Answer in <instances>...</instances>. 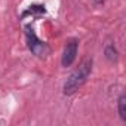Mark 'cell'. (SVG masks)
<instances>
[{
    "label": "cell",
    "instance_id": "obj_1",
    "mask_svg": "<svg viewBox=\"0 0 126 126\" xmlns=\"http://www.w3.org/2000/svg\"><path fill=\"white\" fill-rule=\"evenodd\" d=\"M92 65H94V61L91 58H86L80 62V65L68 76V79L65 80L64 86H62V92L64 95H73L76 94L88 80V77L92 73Z\"/></svg>",
    "mask_w": 126,
    "mask_h": 126
},
{
    "label": "cell",
    "instance_id": "obj_2",
    "mask_svg": "<svg viewBox=\"0 0 126 126\" xmlns=\"http://www.w3.org/2000/svg\"><path fill=\"white\" fill-rule=\"evenodd\" d=\"M25 37H27V46L31 50L33 55H36L37 58H46L50 53V47L46 42L40 40L37 37V34L34 33V30L31 28V25L25 27Z\"/></svg>",
    "mask_w": 126,
    "mask_h": 126
},
{
    "label": "cell",
    "instance_id": "obj_3",
    "mask_svg": "<svg viewBox=\"0 0 126 126\" xmlns=\"http://www.w3.org/2000/svg\"><path fill=\"white\" fill-rule=\"evenodd\" d=\"M77 49H79V40H77V39H70V40H67V43H65V46H64V52H62V58H61L62 67H70L73 62L76 61Z\"/></svg>",
    "mask_w": 126,
    "mask_h": 126
},
{
    "label": "cell",
    "instance_id": "obj_4",
    "mask_svg": "<svg viewBox=\"0 0 126 126\" xmlns=\"http://www.w3.org/2000/svg\"><path fill=\"white\" fill-rule=\"evenodd\" d=\"M45 14H46L45 5H31V6H28V8L21 14V18H22V19L27 18V16L39 18V16H42V15H45Z\"/></svg>",
    "mask_w": 126,
    "mask_h": 126
},
{
    "label": "cell",
    "instance_id": "obj_5",
    "mask_svg": "<svg viewBox=\"0 0 126 126\" xmlns=\"http://www.w3.org/2000/svg\"><path fill=\"white\" fill-rule=\"evenodd\" d=\"M104 55H105V58H107L110 62H117V59H119V50L116 49V46H114L113 43H108V45L105 46Z\"/></svg>",
    "mask_w": 126,
    "mask_h": 126
},
{
    "label": "cell",
    "instance_id": "obj_6",
    "mask_svg": "<svg viewBox=\"0 0 126 126\" xmlns=\"http://www.w3.org/2000/svg\"><path fill=\"white\" fill-rule=\"evenodd\" d=\"M117 111H119V116L123 122H126V95L125 94H120L119 99H117Z\"/></svg>",
    "mask_w": 126,
    "mask_h": 126
},
{
    "label": "cell",
    "instance_id": "obj_7",
    "mask_svg": "<svg viewBox=\"0 0 126 126\" xmlns=\"http://www.w3.org/2000/svg\"><path fill=\"white\" fill-rule=\"evenodd\" d=\"M95 3H98V5H101V3H104V0H94Z\"/></svg>",
    "mask_w": 126,
    "mask_h": 126
}]
</instances>
